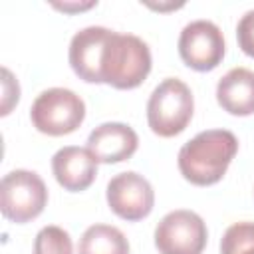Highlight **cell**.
<instances>
[{
    "label": "cell",
    "mask_w": 254,
    "mask_h": 254,
    "mask_svg": "<svg viewBox=\"0 0 254 254\" xmlns=\"http://www.w3.org/2000/svg\"><path fill=\"white\" fill-rule=\"evenodd\" d=\"M179 56L194 71H210L218 67L226 46L222 30L210 20H192L179 34Z\"/></svg>",
    "instance_id": "52a82bcc"
},
{
    "label": "cell",
    "mask_w": 254,
    "mask_h": 254,
    "mask_svg": "<svg viewBox=\"0 0 254 254\" xmlns=\"http://www.w3.org/2000/svg\"><path fill=\"white\" fill-rule=\"evenodd\" d=\"M18 99H20L18 79L12 75L8 67H2V111L0 115H8L10 109L18 103Z\"/></svg>",
    "instance_id": "e0dca14e"
},
{
    "label": "cell",
    "mask_w": 254,
    "mask_h": 254,
    "mask_svg": "<svg viewBox=\"0 0 254 254\" xmlns=\"http://www.w3.org/2000/svg\"><path fill=\"white\" fill-rule=\"evenodd\" d=\"M139 147V137L133 127L119 121L101 123L87 137V149L93 153L97 163H121L133 157Z\"/></svg>",
    "instance_id": "8fae6325"
},
{
    "label": "cell",
    "mask_w": 254,
    "mask_h": 254,
    "mask_svg": "<svg viewBox=\"0 0 254 254\" xmlns=\"http://www.w3.org/2000/svg\"><path fill=\"white\" fill-rule=\"evenodd\" d=\"M95 4H97V2H83V4H81V2H79V4H77V2H64V4H52V6L58 8V10H64V12H69V14H71V12H81V10L93 8Z\"/></svg>",
    "instance_id": "ac0fdd59"
},
{
    "label": "cell",
    "mask_w": 254,
    "mask_h": 254,
    "mask_svg": "<svg viewBox=\"0 0 254 254\" xmlns=\"http://www.w3.org/2000/svg\"><path fill=\"white\" fill-rule=\"evenodd\" d=\"M109 34L111 30L103 26H87L73 34L67 50V60L79 79L87 83H101L99 64Z\"/></svg>",
    "instance_id": "9c48e42d"
},
{
    "label": "cell",
    "mask_w": 254,
    "mask_h": 254,
    "mask_svg": "<svg viewBox=\"0 0 254 254\" xmlns=\"http://www.w3.org/2000/svg\"><path fill=\"white\" fill-rule=\"evenodd\" d=\"M218 105L238 117L254 113V71L248 67L228 69L216 83Z\"/></svg>",
    "instance_id": "7c38bea8"
},
{
    "label": "cell",
    "mask_w": 254,
    "mask_h": 254,
    "mask_svg": "<svg viewBox=\"0 0 254 254\" xmlns=\"http://www.w3.org/2000/svg\"><path fill=\"white\" fill-rule=\"evenodd\" d=\"M34 254H73L71 238L62 226H44L34 238Z\"/></svg>",
    "instance_id": "9a60e30c"
},
{
    "label": "cell",
    "mask_w": 254,
    "mask_h": 254,
    "mask_svg": "<svg viewBox=\"0 0 254 254\" xmlns=\"http://www.w3.org/2000/svg\"><path fill=\"white\" fill-rule=\"evenodd\" d=\"M238 153V139L228 129H206L187 141L177 157L181 175L196 187L218 183Z\"/></svg>",
    "instance_id": "6da1fadb"
},
{
    "label": "cell",
    "mask_w": 254,
    "mask_h": 254,
    "mask_svg": "<svg viewBox=\"0 0 254 254\" xmlns=\"http://www.w3.org/2000/svg\"><path fill=\"white\" fill-rule=\"evenodd\" d=\"M77 254H129V240L111 224H91L79 238Z\"/></svg>",
    "instance_id": "4fadbf2b"
},
{
    "label": "cell",
    "mask_w": 254,
    "mask_h": 254,
    "mask_svg": "<svg viewBox=\"0 0 254 254\" xmlns=\"http://www.w3.org/2000/svg\"><path fill=\"white\" fill-rule=\"evenodd\" d=\"M32 125L50 137L73 133L85 119L83 99L67 87L44 89L30 107Z\"/></svg>",
    "instance_id": "277c9868"
},
{
    "label": "cell",
    "mask_w": 254,
    "mask_h": 254,
    "mask_svg": "<svg viewBox=\"0 0 254 254\" xmlns=\"http://www.w3.org/2000/svg\"><path fill=\"white\" fill-rule=\"evenodd\" d=\"M151 64V50L139 36L111 30L99 64L101 83L115 89L139 87L147 79Z\"/></svg>",
    "instance_id": "7a4b0ae2"
},
{
    "label": "cell",
    "mask_w": 254,
    "mask_h": 254,
    "mask_svg": "<svg viewBox=\"0 0 254 254\" xmlns=\"http://www.w3.org/2000/svg\"><path fill=\"white\" fill-rule=\"evenodd\" d=\"M52 173L60 187L69 192H79L91 187L97 177V159L87 147L67 145L54 153Z\"/></svg>",
    "instance_id": "30bf717a"
},
{
    "label": "cell",
    "mask_w": 254,
    "mask_h": 254,
    "mask_svg": "<svg viewBox=\"0 0 254 254\" xmlns=\"http://www.w3.org/2000/svg\"><path fill=\"white\" fill-rule=\"evenodd\" d=\"M236 40H238V46L240 50L254 58V8L248 10L240 20H238V26H236Z\"/></svg>",
    "instance_id": "2e32d148"
},
{
    "label": "cell",
    "mask_w": 254,
    "mask_h": 254,
    "mask_svg": "<svg viewBox=\"0 0 254 254\" xmlns=\"http://www.w3.org/2000/svg\"><path fill=\"white\" fill-rule=\"evenodd\" d=\"M206 240V224L194 210H171L155 226V246L159 254H202Z\"/></svg>",
    "instance_id": "8992f818"
},
{
    "label": "cell",
    "mask_w": 254,
    "mask_h": 254,
    "mask_svg": "<svg viewBox=\"0 0 254 254\" xmlns=\"http://www.w3.org/2000/svg\"><path fill=\"white\" fill-rule=\"evenodd\" d=\"M220 254H254V222H234L220 240Z\"/></svg>",
    "instance_id": "5bb4252c"
},
{
    "label": "cell",
    "mask_w": 254,
    "mask_h": 254,
    "mask_svg": "<svg viewBox=\"0 0 254 254\" xmlns=\"http://www.w3.org/2000/svg\"><path fill=\"white\" fill-rule=\"evenodd\" d=\"M194 99L190 87L177 77L163 79L147 101V123L159 137H175L192 119Z\"/></svg>",
    "instance_id": "3957f363"
},
{
    "label": "cell",
    "mask_w": 254,
    "mask_h": 254,
    "mask_svg": "<svg viewBox=\"0 0 254 254\" xmlns=\"http://www.w3.org/2000/svg\"><path fill=\"white\" fill-rule=\"evenodd\" d=\"M105 196L109 208L119 218L129 222L143 220L145 216L151 214L155 206V190L151 183L135 171H125L115 175L107 183Z\"/></svg>",
    "instance_id": "ba28073f"
},
{
    "label": "cell",
    "mask_w": 254,
    "mask_h": 254,
    "mask_svg": "<svg viewBox=\"0 0 254 254\" xmlns=\"http://www.w3.org/2000/svg\"><path fill=\"white\" fill-rule=\"evenodd\" d=\"M48 204V189L44 179L28 169H16L2 177L0 208L4 218L26 224L38 218Z\"/></svg>",
    "instance_id": "5b68a950"
}]
</instances>
